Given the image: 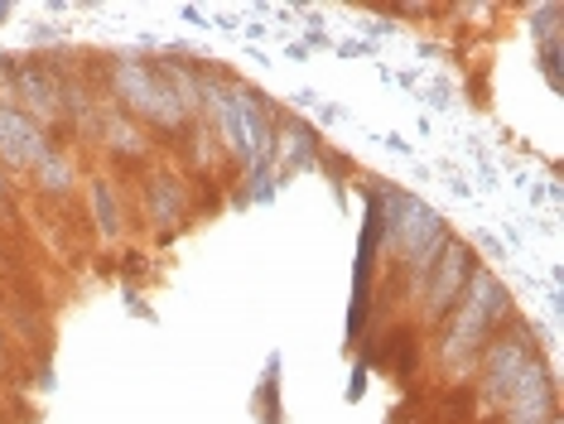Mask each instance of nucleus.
Segmentation results:
<instances>
[{
	"label": "nucleus",
	"mask_w": 564,
	"mask_h": 424,
	"mask_svg": "<svg viewBox=\"0 0 564 424\" xmlns=\"http://www.w3.org/2000/svg\"><path fill=\"white\" fill-rule=\"evenodd\" d=\"M362 385H367V371H357L352 385H348V395H352V401H357V395H362Z\"/></svg>",
	"instance_id": "9d476101"
},
{
	"label": "nucleus",
	"mask_w": 564,
	"mask_h": 424,
	"mask_svg": "<svg viewBox=\"0 0 564 424\" xmlns=\"http://www.w3.org/2000/svg\"><path fill=\"white\" fill-rule=\"evenodd\" d=\"M468 300L458 304L454 314V328H448V343H444V357L454 362V357H468L473 347H478L487 333H492V318L497 308H502V285H497L492 275H473L468 280Z\"/></svg>",
	"instance_id": "f257e3e1"
},
{
	"label": "nucleus",
	"mask_w": 564,
	"mask_h": 424,
	"mask_svg": "<svg viewBox=\"0 0 564 424\" xmlns=\"http://www.w3.org/2000/svg\"><path fill=\"white\" fill-rule=\"evenodd\" d=\"M93 198H97V222L107 227V231H117V203H111V193L97 184V188H93Z\"/></svg>",
	"instance_id": "0eeeda50"
},
{
	"label": "nucleus",
	"mask_w": 564,
	"mask_h": 424,
	"mask_svg": "<svg viewBox=\"0 0 564 424\" xmlns=\"http://www.w3.org/2000/svg\"><path fill=\"white\" fill-rule=\"evenodd\" d=\"M0 193H6V178H0Z\"/></svg>",
	"instance_id": "9b49d317"
},
{
	"label": "nucleus",
	"mask_w": 564,
	"mask_h": 424,
	"mask_svg": "<svg viewBox=\"0 0 564 424\" xmlns=\"http://www.w3.org/2000/svg\"><path fill=\"white\" fill-rule=\"evenodd\" d=\"M117 93L126 97V107L150 116V121H178L184 107H178V97L164 87V77L155 68H145V63H117Z\"/></svg>",
	"instance_id": "f03ea898"
},
{
	"label": "nucleus",
	"mask_w": 564,
	"mask_h": 424,
	"mask_svg": "<svg viewBox=\"0 0 564 424\" xmlns=\"http://www.w3.org/2000/svg\"><path fill=\"white\" fill-rule=\"evenodd\" d=\"M541 73L550 77V87H560V39L541 44Z\"/></svg>",
	"instance_id": "6e6552de"
},
{
	"label": "nucleus",
	"mask_w": 564,
	"mask_h": 424,
	"mask_svg": "<svg viewBox=\"0 0 564 424\" xmlns=\"http://www.w3.org/2000/svg\"><path fill=\"white\" fill-rule=\"evenodd\" d=\"M44 154H48V140L40 131V121L30 111L10 107V101H0V160L10 170H40Z\"/></svg>",
	"instance_id": "7ed1b4c3"
},
{
	"label": "nucleus",
	"mask_w": 564,
	"mask_h": 424,
	"mask_svg": "<svg viewBox=\"0 0 564 424\" xmlns=\"http://www.w3.org/2000/svg\"><path fill=\"white\" fill-rule=\"evenodd\" d=\"M464 280H473V256L464 241H444V251L434 256V265H430V275H425V285H430V314L440 318L454 308V300L464 294Z\"/></svg>",
	"instance_id": "20e7f679"
},
{
	"label": "nucleus",
	"mask_w": 564,
	"mask_h": 424,
	"mask_svg": "<svg viewBox=\"0 0 564 424\" xmlns=\"http://www.w3.org/2000/svg\"><path fill=\"white\" fill-rule=\"evenodd\" d=\"M381 140H387V150H395V154H415V150H410V140H405V135H395V131H391V135H381Z\"/></svg>",
	"instance_id": "1a4fd4ad"
},
{
	"label": "nucleus",
	"mask_w": 564,
	"mask_h": 424,
	"mask_svg": "<svg viewBox=\"0 0 564 424\" xmlns=\"http://www.w3.org/2000/svg\"><path fill=\"white\" fill-rule=\"evenodd\" d=\"M531 30H535V39H541V44H550V39H560V6H535Z\"/></svg>",
	"instance_id": "423d86ee"
},
{
	"label": "nucleus",
	"mask_w": 564,
	"mask_h": 424,
	"mask_svg": "<svg viewBox=\"0 0 564 424\" xmlns=\"http://www.w3.org/2000/svg\"><path fill=\"white\" fill-rule=\"evenodd\" d=\"M20 93H24V101H30L34 111H44V116L58 107V87H54V77H48L34 58L20 68Z\"/></svg>",
	"instance_id": "39448f33"
}]
</instances>
